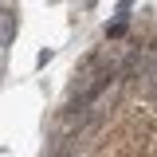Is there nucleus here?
<instances>
[{
	"instance_id": "nucleus-2",
	"label": "nucleus",
	"mask_w": 157,
	"mask_h": 157,
	"mask_svg": "<svg viewBox=\"0 0 157 157\" xmlns=\"http://www.w3.org/2000/svg\"><path fill=\"white\" fill-rule=\"evenodd\" d=\"M130 12H134V0H118V24H126Z\"/></svg>"
},
{
	"instance_id": "nucleus-1",
	"label": "nucleus",
	"mask_w": 157,
	"mask_h": 157,
	"mask_svg": "<svg viewBox=\"0 0 157 157\" xmlns=\"http://www.w3.org/2000/svg\"><path fill=\"white\" fill-rule=\"evenodd\" d=\"M16 24H20V8L4 4V8H0V43H4V47L12 43V32H16Z\"/></svg>"
},
{
	"instance_id": "nucleus-3",
	"label": "nucleus",
	"mask_w": 157,
	"mask_h": 157,
	"mask_svg": "<svg viewBox=\"0 0 157 157\" xmlns=\"http://www.w3.org/2000/svg\"><path fill=\"white\" fill-rule=\"evenodd\" d=\"M122 32H126V24H118V20H114V24H110V28H106V36H114V39L122 36Z\"/></svg>"
}]
</instances>
